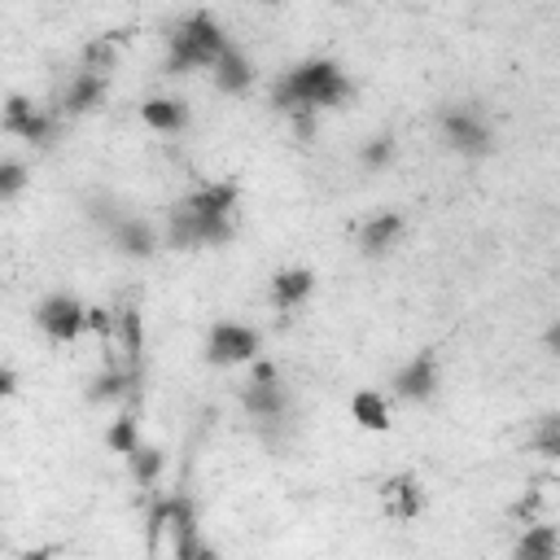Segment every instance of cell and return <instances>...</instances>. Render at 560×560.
<instances>
[{
    "instance_id": "6da1fadb",
    "label": "cell",
    "mask_w": 560,
    "mask_h": 560,
    "mask_svg": "<svg viewBox=\"0 0 560 560\" xmlns=\"http://www.w3.org/2000/svg\"><path fill=\"white\" fill-rule=\"evenodd\" d=\"M354 96V83L341 74V66L332 57H306L298 66H289L276 83H271V105L289 118L293 109H341Z\"/></svg>"
},
{
    "instance_id": "7a4b0ae2",
    "label": "cell",
    "mask_w": 560,
    "mask_h": 560,
    "mask_svg": "<svg viewBox=\"0 0 560 560\" xmlns=\"http://www.w3.org/2000/svg\"><path fill=\"white\" fill-rule=\"evenodd\" d=\"M228 48H232V44H228V31L219 26V18H214L210 9H192V13H184V18L171 26L162 70H166V74L210 70Z\"/></svg>"
},
{
    "instance_id": "3957f363",
    "label": "cell",
    "mask_w": 560,
    "mask_h": 560,
    "mask_svg": "<svg viewBox=\"0 0 560 560\" xmlns=\"http://www.w3.org/2000/svg\"><path fill=\"white\" fill-rule=\"evenodd\" d=\"M438 131L442 144L459 158H486L494 149V127L486 122V114L472 101H451L438 109Z\"/></svg>"
},
{
    "instance_id": "277c9868",
    "label": "cell",
    "mask_w": 560,
    "mask_h": 560,
    "mask_svg": "<svg viewBox=\"0 0 560 560\" xmlns=\"http://www.w3.org/2000/svg\"><path fill=\"white\" fill-rule=\"evenodd\" d=\"M0 127H4L9 136H18V140L35 144V149H52L57 136H61L57 118L44 114V109H35V101L22 96V92H13V96L4 101V109H0Z\"/></svg>"
},
{
    "instance_id": "5b68a950",
    "label": "cell",
    "mask_w": 560,
    "mask_h": 560,
    "mask_svg": "<svg viewBox=\"0 0 560 560\" xmlns=\"http://www.w3.org/2000/svg\"><path fill=\"white\" fill-rule=\"evenodd\" d=\"M35 324L48 341L57 346H70L83 328H88V306L74 298V293H48L39 306H35Z\"/></svg>"
},
{
    "instance_id": "8992f818",
    "label": "cell",
    "mask_w": 560,
    "mask_h": 560,
    "mask_svg": "<svg viewBox=\"0 0 560 560\" xmlns=\"http://www.w3.org/2000/svg\"><path fill=\"white\" fill-rule=\"evenodd\" d=\"M258 350H262V337H258V328H249V324H214L210 332H206V359L214 363V368H236V363H254L258 359Z\"/></svg>"
},
{
    "instance_id": "52a82bcc",
    "label": "cell",
    "mask_w": 560,
    "mask_h": 560,
    "mask_svg": "<svg viewBox=\"0 0 560 560\" xmlns=\"http://www.w3.org/2000/svg\"><path fill=\"white\" fill-rule=\"evenodd\" d=\"M101 350H105V363H101V372H96V376L88 381V389H83V394H88V402H96V407L131 398V394H136V381H140L127 363H118V359H114V350H109V346H101Z\"/></svg>"
},
{
    "instance_id": "ba28073f",
    "label": "cell",
    "mask_w": 560,
    "mask_h": 560,
    "mask_svg": "<svg viewBox=\"0 0 560 560\" xmlns=\"http://www.w3.org/2000/svg\"><path fill=\"white\" fill-rule=\"evenodd\" d=\"M394 394L398 398H407V402H429L433 398V389H438V359H433V350H420V354H411L398 372H394Z\"/></svg>"
},
{
    "instance_id": "9c48e42d",
    "label": "cell",
    "mask_w": 560,
    "mask_h": 560,
    "mask_svg": "<svg viewBox=\"0 0 560 560\" xmlns=\"http://www.w3.org/2000/svg\"><path fill=\"white\" fill-rule=\"evenodd\" d=\"M109 245H114L122 258H153L158 245H162V236H158V228H153L149 219L122 214V219L109 228Z\"/></svg>"
},
{
    "instance_id": "30bf717a",
    "label": "cell",
    "mask_w": 560,
    "mask_h": 560,
    "mask_svg": "<svg viewBox=\"0 0 560 560\" xmlns=\"http://www.w3.org/2000/svg\"><path fill=\"white\" fill-rule=\"evenodd\" d=\"M402 236V214L398 210H381L368 223H359V254L363 258H385Z\"/></svg>"
},
{
    "instance_id": "8fae6325",
    "label": "cell",
    "mask_w": 560,
    "mask_h": 560,
    "mask_svg": "<svg viewBox=\"0 0 560 560\" xmlns=\"http://www.w3.org/2000/svg\"><path fill=\"white\" fill-rule=\"evenodd\" d=\"M241 407L258 420H280L289 411V389H284V376L276 381H245L241 389Z\"/></svg>"
},
{
    "instance_id": "7c38bea8",
    "label": "cell",
    "mask_w": 560,
    "mask_h": 560,
    "mask_svg": "<svg viewBox=\"0 0 560 560\" xmlns=\"http://www.w3.org/2000/svg\"><path fill=\"white\" fill-rule=\"evenodd\" d=\"M105 96H109V79L105 74H92V70H79L70 79V88L61 92V109L70 118H79V114H92L96 105H105Z\"/></svg>"
},
{
    "instance_id": "4fadbf2b",
    "label": "cell",
    "mask_w": 560,
    "mask_h": 560,
    "mask_svg": "<svg viewBox=\"0 0 560 560\" xmlns=\"http://www.w3.org/2000/svg\"><path fill=\"white\" fill-rule=\"evenodd\" d=\"M236 201H241V188L232 179H219V184H201L184 197V206L192 214H210V219H232L236 214Z\"/></svg>"
},
{
    "instance_id": "5bb4252c",
    "label": "cell",
    "mask_w": 560,
    "mask_h": 560,
    "mask_svg": "<svg viewBox=\"0 0 560 560\" xmlns=\"http://www.w3.org/2000/svg\"><path fill=\"white\" fill-rule=\"evenodd\" d=\"M381 503H385L389 516L416 521V516L424 512V490H420V481H416L411 472H398V477H389V481L381 486Z\"/></svg>"
},
{
    "instance_id": "9a60e30c",
    "label": "cell",
    "mask_w": 560,
    "mask_h": 560,
    "mask_svg": "<svg viewBox=\"0 0 560 560\" xmlns=\"http://www.w3.org/2000/svg\"><path fill=\"white\" fill-rule=\"evenodd\" d=\"M140 118H144L153 131H162V136H179V131H188L192 109H188V101H179V96H149V101L140 105Z\"/></svg>"
},
{
    "instance_id": "2e32d148",
    "label": "cell",
    "mask_w": 560,
    "mask_h": 560,
    "mask_svg": "<svg viewBox=\"0 0 560 560\" xmlns=\"http://www.w3.org/2000/svg\"><path fill=\"white\" fill-rule=\"evenodd\" d=\"M311 293H315V271H306V267H284V271H276V276H271V289H267V298H271L276 311H293V306H302Z\"/></svg>"
},
{
    "instance_id": "e0dca14e",
    "label": "cell",
    "mask_w": 560,
    "mask_h": 560,
    "mask_svg": "<svg viewBox=\"0 0 560 560\" xmlns=\"http://www.w3.org/2000/svg\"><path fill=\"white\" fill-rule=\"evenodd\" d=\"M210 79H214V88H219V92L241 96V92H249V83H254V61H249L245 52L228 48V52L210 66Z\"/></svg>"
},
{
    "instance_id": "ac0fdd59",
    "label": "cell",
    "mask_w": 560,
    "mask_h": 560,
    "mask_svg": "<svg viewBox=\"0 0 560 560\" xmlns=\"http://www.w3.org/2000/svg\"><path fill=\"white\" fill-rule=\"evenodd\" d=\"M350 420H354L359 429H368V433H385V429H389V402H385V394L359 389V394L350 398Z\"/></svg>"
},
{
    "instance_id": "d6986e66",
    "label": "cell",
    "mask_w": 560,
    "mask_h": 560,
    "mask_svg": "<svg viewBox=\"0 0 560 560\" xmlns=\"http://www.w3.org/2000/svg\"><path fill=\"white\" fill-rule=\"evenodd\" d=\"M512 560H556V525L547 521L525 525V534L512 547Z\"/></svg>"
},
{
    "instance_id": "ffe728a7",
    "label": "cell",
    "mask_w": 560,
    "mask_h": 560,
    "mask_svg": "<svg viewBox=\"0 0 560 560\" xmlns=\"http://www.w3.org/2000/svg\"><path fill=\"white\" fill-rule=\"evenodd\" d=\"M118 337H122V354H127V368L140 376V359H144V319H140V306H122L118 311Z\"/></svg>"
},
{
    "instance_id": "44dd1931",
    "label": "cell",
    "mask_w": 560,
    "mask_h": 560,
    "mask_svg": "<svg viewBox=\"0 0 560 560\" xmlns=\"http://www.w3.org/2000/svg\"><path fill=\"white\" fill-rule=\"evenodd\" d=\"M166 534H171L175 547L188 542V538H197V508H192V499L184 490L166 494Z\"/></svg>"
},
{
    "instance_id": "7402d4cb",
    "label": "cell",
    "mask_w": 560,
    "mask_h": 560,
    "mask_svg": "<svg viewBox=\"0 0 560 560\" xmlns=\"http://www.w3.org/2000/svg\"><path fill=\"white\" fill-rule=\"evenodd\" d=\"M162 245H171V249H201L197 245V219H192V210L184 201H175L166 210V236H162Z\"/></svg>"
},
{
    "instance_id": "603a6c76",
    "label": "cell",
    "mask_w": 560,
    "mask_h": 560,
    "mask_svg": "<svg viewBox=\"0 0 560 560\" xmlns=\"http://www.w3.org/2000/svg\"><path fill=\"white\" fill-rule=\"evenodd\" d=\"M127 35H96V39H88L83 44V70H92V74H105L109 79V70H114V61H118V44H122Z\"/></svg>"
},
{
    "instance_id": "cb8c5ba5",
    "label": "cell",
    "mask_w": 560,
    "mask_h": 560,
    "mask_svg": "<svg viewBox=\"0 0 560 560\" xmlns=\"http://www.w3.org/2000/svg\"><path fill=\"white\" fill-rule=\"evenodd\" d=\"M127 468H131V481H136L140 490H153V486H158V472H162V451L149 446V442H140V446L127 455Z\"/></svg>"
},
{
    "instance_id": "d4e9b609",
    "label": "cell",
    "mask_w": 560,
    "mask_h": 560,
    "mask_svg": "<svg viewBox=\"0 0 560 560\" xmlns=\"http://www.w3.org/2000/svg\"><path fill=\"white\" fill-rule=\"evenodd\" d=\"M105 446H109L114 455H131V451L140 446V420H136V411H122L118 420H109Z\"/></svg>"
},
{
    "instance_id": "484cf974",
    "label": "cell",
    "mask_w": 560,
    "mask_h": 560,
    "mask_svg": "<svg viewBox=\"0 0 560 560\" xmlns=\"http://www.w3.org/2000/svg\"><path fill=\"white\" fill-rule=\"evenodd\" d=\"M394 153H398V140H394L389 131H376V136H368V140H363L359 162H363L368 171H385V166L394 162Z\"/></svg>"
},
{
    "instance_id": "4316f807",
    "label": "cell",
    "mask_w": 560,
    "mask_h": 560,
    "mask_svg": "<svg viewBox=\"0 0 560 560\" xmlns=\"http://www.w3.org/2000/svg\"><path fill=\"white\" fill-rule=\"evenodd\" d=\"M31 184V166L18 158H0V201H13Z\"/></svg>"
},
{
    "instance_id": "83f0119b",
    "label": "cell",
    "mask_w": 560,
    "mask_h": 560,
    "mask_svg": "<svg viewBox=\"0 0 560 560\" xmlns=\"http://www.w3.org/2000/svg\"><path fill=\"white\" fill-rule=\"evenodd\" d=\"M534 446H538V455H542V459H560V416H556V411H547V416L538 420Z\"/></svg>"
},
{
    "instance_id": "f1b7e54d",
    "label": "cell",
    "mask_w": 560,
    "mask_h": 560,
    "mask_svg": "<svg viewBox=\"0 0 560 560\" xmlns=\"http://www.w3.org/2000/svg\"><path fill=\"white\" fill-rule=\"evenodd\" d=\"M144 529H149V556L158 551V538L166 529V494L149 490V516H144Z\"/></svg>"
},
{
    "instance_id": "f546056e",
    "label": "cell",
    "mask_w": 560,
    "mask_h": 560,
    "mask_svg": "<svg viewBox=\"0 0 560 560\" xmlns=\"http://www.w3.org/2000/svg\"><path fill=\"white\" fill-rule=\"evenodd\" d=\"M88 219H92V223H101V228L109 232L122 214H118V201H114V197H88Z\"/></svg>"
},
{
    "instance_id": "4dcf8cb0",
    "label": "cell",
    "mask_w": 560,
    "mask_h": 560,
    "mask_svg": "<svg viewBox=\"0 0 560 560\" xmlns=\"http://www.w3.org/2000/svg\"><path fill=\"white\" fill-rule=\"evenodd\" d=\"M88 328L96 332L101 346H109V337H114V315H109L105 306H88Z\"/></svg>"
},
{
    "instance_id": "1f68e13d",
    "label": "cell",
    "mask_w": 560,
    "mask_h": 560,
    "mask_svg": "<svg viewBox=\"0 0 560 560\" xmlns=\"http://www.w3.org/2000/svg\"><path fill=\"white\" fill-rule=\"evenodd\" d=\"M175 560H219V556H214V547H210V542L188 538V542H179V547H175Z\"/></svg>"
},
{
    "instance_id": "d6a6232c",
    "label": "cell",
    "mask_w": 560,
    "mask_h": 560,
    "mask_svg": "<svg viewBox=\"0 0 560 560\" xmlns=\"http://www.w3.org/2000/svg\"><path fill=\"white\" fill-rule=\"evenodd\" d=\"M289 122H293V136H298V140H311L315 127H319V114H311V109H293Z\"/></svg>"
},
{
    "instance_id": "836d02e7",
    "label": "cell",
    "mask_w": 560,
    "mask_h": 560,
    "mask_svg": "<svg viewBox=\"0 0 560 560\" xmlns=\"http://www.w3.org/2000/svg\"><path fill=\"white\" fill-rule=\"evenodd\" d=\"M18 394V372L0 363V398H13Z\"/></svg>"
},
{
    "instance_id": "e575fe53",
    "label": "cell",
    "mask_w": 560,
    "mask_h": 560,
    "mask_svg": "<svg viewBox=\"0 0 560 560\" xmlns=\"http://www.w3.org/2000/svg\"><path fill=\"white\" fill-rule=\"evenodd\" d=\"M542 346H547V354H560V319H551V324H547Z\"/></svg>"
},
{
    "instance_id": "d590c367",
    "label": "cell",
    "mask_w": 560,
    "mask_h": 560,
    "mask_svg": "<svg viewBox=\"0 0 560 560\" xmlns=\"http://www.w3.org/2000/svg\"><path fill=\"white\" fill-rule=\"evenodd\" d=\"M61 556V542H48V547H35V551H22V560H52Z\"/></svg>"
}]
</instances>
